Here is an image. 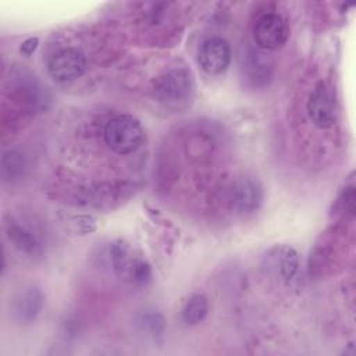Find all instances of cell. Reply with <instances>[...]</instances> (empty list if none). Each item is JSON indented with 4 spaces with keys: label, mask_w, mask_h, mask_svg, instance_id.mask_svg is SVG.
Returning a JSON list of instances; mask_svg holds the SVG:
<instances>
[{
    "label": "cell",
    "mask_w": 356,
    "mask_h": 356,
    "mask_svg": "<svg viewBox=\"0 0 356 356\" xmlns=\"http://www.w3.org/2000/svg\"><path fill=\"white\" fill-rule=\"evenodd\" d=\"M38 44H39V39L38 38H28L21 44V53L25 54V56H31L36 50Z\"/></svg>",
    "instance_id": "cell-17"
},
{
    "label": "cell",
    "mask_w": 356,
    "mask_h": 356,
    "mask_svg": "<svg viewBox=\"0 0 356 356\" xmlns=\"http://www.w3.org/2000/svg\"><path fill=\"white\" fill-rule=\"evenodd\" d=\"M43 306V293L32 286L21 292L14 300V314L22 324L32 323L40 313Z\"/></svg>",
    "instance_id": "cell-8"
},
{
    "label": "cell",
    "mask_w": 356,
    "mask_h": 356,
    "mask_svg": "<svg viewBox=\"0 0 356 356\" xmlns=\"http://www.w3.org/2000/svg\"><path fill=\"white\" fill-rule=\"evenodd\" d=\"M195 93L193 79L189 71L174 68L160 75L154 82V97L167 110H185Z\"/></svg>",
    "instance_id": "cell-1"
},
{
    "label": "cell",
    "mask_w": 356,
    "mask_h": 356,
    "mask_svg": "<svg viewBox=\"0 0 356 356\" xmlns=\"http://www.w3.org/2000/svg\"><path fill=\"white\" fill-rule=\"evenodd\" d=\"M143 138L145 132L139 120L129 114L115 115L104 128V140L107 146L118 154H129L138 150Z\"/></svg>",
    "instance_id": "cell-2"
},
{
    "label": "cell",
    "mask_w": 356,
    "mask_h": 356,
    "mask_svg": "<svg viewBox=\"0 0 356 356\" xmlns=\"http://www.w3.org/2000/svg\"><path fill=\"white\" fill-rule=\"evenodd\" d=\"M26 161L18 150H7L1 157V175L6 181H14L24 175Z\"/></svg>",
    "instance_id": "cell-10"
},
{
    "label": "cell",
    "mask_w": 356,
    "mask_h": 356,
    "mask_svg": "<svg viewBox=\"0 0 356 356\" xmlns=\"http://www.w3.org/2000/svg\"><path fill=\"white\" fill-rule=\"evenodd\" d=\"M307 114L312 122L320 128H330L334 122V103L331 92L324 82H318L309 95Z\"/></svg>",
    "instance_id": "cell-6"
},
{
    "label": "cell",
    "mask_w": 356,
    "mask_h": 356,
    "mask_svg": "<svg viewBox=\"0 0 356 356\" xmlns=\"http://www.w3.org/2000/svg\"><path fill=\"white\" fill-rule=\"evenodd\" d=\"M337 206L341 209V211H349L352 213L355 209V192H353V186L348 188V191H345L339 199Z\"/></svg>",
    "instance_id": "cell-15"
},
{
    "label": "cell",
    "mask_w": 356,
    "mask_h": 356,
    "mask_svg": "<svg viewBox=\"0 0 356 356\" xmlns=\"http://www.w3.org/2000/svg\"><path fill=\"white\" fill-rule=\"evenodd\" d=\"M86 68V60L82 51L74 47H65L56 51L47 61V71L57 82H70L79 78Z\"/></svg>",
    "instance_id": "cell-3"
},
{
    "label": "cell",
    "mask_w": 356,
    "mask_h": 356,
    "mask_svg": "<svg viewBox=\"0 0 356 356\" xmlns=\"http://www.w3.org/2000/svg\"><path fill=\"white\" fill-rule=\"evenodd\" d=\"M6 234L13 246L19 252L29 256L38 254L40 252V245L38 243L36 238L24 227L14 222H8L6 227Z\"/></svg>",
    "instance_id": "cell-9"
},
{
    "label": "cell",
    "mask_w": 356,
    "mask_h": 356,
    "mask_svg": "<svg viewBox=\"0 0 356 356\" xmlns=\"http://www.w3.org/2000/svg\"><path fill=\"white\" fill-rule=\"evenodd\" d=\"M275 264L280 270V275L285 281H291L295 277L299 267L298 252L291 246H281L280 249H277Z\"/></svg>",
    "instance_id": "cell-11"
},
{
    "label": "cell",
    "mask_w": 356,
    "mask_h": 356,
    "mask_svg": "<svg viewBox=\"0 0 356 356\" xmlns=\"http://www.w3.org/2000/svg\"><path fill=\"white\" fill-rule=\"evenodd\" d=\"M74 221H75L78 229L81 232H85V234L92 232L96 228L95 220L92 217H89V216H78V217L74 218Z\"/></svg>",
    "instance_id": "cell-16"
},
{
    "label": "cell",
    "mask_w": 356,
    "mask_h": 356,
    "mask_svg": "<svg viewBox=\"0 0 356 356\" xmlns=\"http://www.w3.org/2000/svg\"><path fill=\"white\" fill-rule=\"evenodd\" d=\"M209 313V302L203 295H193L182 309V318L186 324L195 325L200 323Z\"/></svg>",
    "instance_id": "cell-12"
},
{
    "label": "cell",
    "mask_w": 356,
    "mask_h": 356,
    "mask_svg": "<svg viewBox=\"0 0 356 356\" xmlns=\"http://www.w3.org/2000/svg\"><path fill=\"white\" fill-rule=\"evenodd\" d=\"M131 275L134 278V281L139 285H145L150 281L152 278V270H150V266L143 261V260H139V261H135L132 264V268H131Z\"/></svg>",
    "instance_id": "cell-13"
},
{
    "label": "cell",
    "mask_w": 356,
    "mask_h": 356,
    "mask_svg": "<svg viewBox=\"0 0 356 356\" xmlns=\"http://www.w3.org/2000/svg\"><path fill=\"white\" fill-rule=\"evenodd\" d=\"M142 320H143V325L149 330L150 335H153V337L161 335V332L164 330V321L159 313H154V312L146 313Z\"/></svg>",
    "instance_id": "cell-14"
},
{
    "label": "cell",
    "mask_w": 356,
    "mask_h": 356,
    "mask_svg": "<svg viewBox=\"0 0 356 356\" xmlns=\"http://www.w3.org/2000/svg\"><path fill=\"white\" fill-rule=\"evenodd\" d=\"M263 202L261 185L252 178H242L234 186V204L245 214L256 211Z\"/></svg>",
    "instance_id": "cell-7"
},
{
    "label": "cell",
    "mask_w": 356,
    "mask_h": 356,
    "mask_svg": "<svg viewBox=\"0 0 356 356\" xmlns=\"http://www.w3.org/2000/svg\"><path fill=\"white\" fill-rule=\"evenodd\" d=\"M286 25L278 14H263L254 24L253 38L260 49L275 50L281 47L286 40Z\"/></svg>",
    "instance_id": "cell-5"
},
{
    "label": "cell",
    "mask_w": 356,
    "mask_h": 356,
    "mask_svg": "<svg viewBox=\"0 0 356 356\" xmlns=\"http://www.w3.org/2000/svg\"><path fill=\"white\" fill-rule=\"evenodd\" d=\"M197 58L203 71L210 75H218L231 63V47L224 38L210 36L202 42Z\"/></svg>",
    "instance_id": "cell-4"
}]
</instances>
